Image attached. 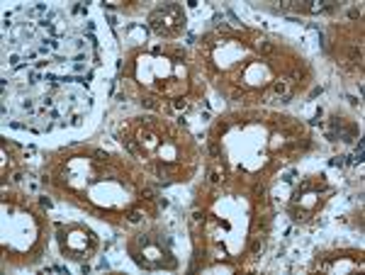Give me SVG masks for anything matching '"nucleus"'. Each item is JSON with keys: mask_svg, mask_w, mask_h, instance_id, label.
<instances>
[{"mask_svg": "<svg viewBox=\"0 0 365 275\" xmlns=\"http://www.w3.org/2000/svg\"><path fill=\"white\" fill-rule=\"evenodd\" d=\"M151 25L161 34H173V32H178V27L182 25V13L175 5H166V8L156 10V13L151 15Z\"/></svg>", "mask_w": 365, "mask_h": 275, "instance_id": "1", "label": "nucleus"}]
</instances>
